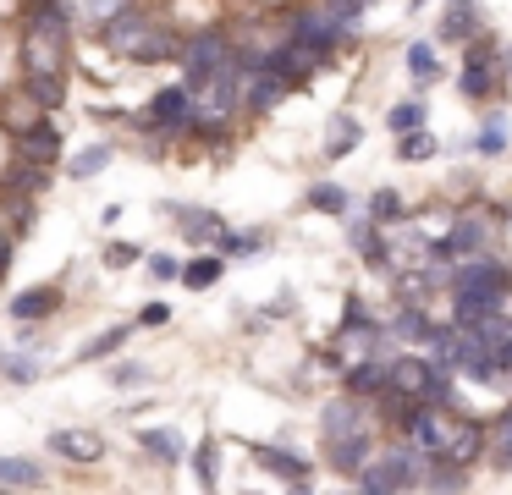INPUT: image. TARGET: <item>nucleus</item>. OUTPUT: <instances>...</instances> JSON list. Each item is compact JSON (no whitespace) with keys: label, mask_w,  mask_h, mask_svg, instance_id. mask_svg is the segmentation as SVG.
<instances>
[{"label":"nucleus","mask_w":512,"mask_h":495,"mask_svg":"<svg viewBox=\"0 0 512 495\" xmlns=\"http://www.w3.org/2000/svg\"><path fill=\"white\" fill-rule=\"evenodd\" d=\"M391 330H397V336L402 341H430V319H424V308H402V314H397V325H391Z\"/></svg>","instance_id":"obj_24"},{"label":"nucleus","mask_w":512,"mask_h":495,"mask_svg":"<svg viewBox=\"0 0 512 495\" xmlns=\"http://www.w3.org/2000/svg\"><path fill=\"white\" fill-rule=\"evenodd\" d=\"M364 6H369V0H325V11H331V17L342 22V28H347V22H353Z\"/></svg>","instance_id":"obj_39"},{"label":"nucleus","mask_w":512,"mask_h":495,"mask_svg":"<svg viewBox=\"0 0 512 495\" xmlns=\"http://www.w3.org/2000/svg\"><path fill=\"white\" fill-rule=\"evenodd\" d=\"M496 457H501V462H512V407L496 418Z\"/></svg>","instance_id":"obj_38"},{"label":"nucleus","mask_w":512,"mask_h":495,"mask_svg":"<svg viewBox=\"0 0 512 495\" xmlns=\"http://www.w3.org/2000/svg\"><path fill=\"white\" fill-rule=\"evenodd\" d=\"M28 94H34L39 105H61V94H67V72H34L28 77Z\"/></svg>","instance_id":"obj_22"},{"label":"nucleus","mask_w":512,"mask_h":495,"mask_svg":"<svg viewBox=\"0 0 512 495\" xmlns=\"http://www.w3.org/2000/svg\"><path fill=\"white\" fill-rule=\"evenodd\" d=\"M56 149H61V138H56L50 121H34V127H23V138H17V154H23L28 165H50Z\"/></svg>","instance_id":"obj_12"},{"label":"nucleus","mask_w":512,"mask_h":495,"mask_svg":"<svg viewBox=\"0 0 512 495\" xmlns=\"http://www.w3.org/2000/svg\"><path fill=\"white\" fill-rule=\"evenodd\" d=\"M138 440H144L149 451H160V457H182V440H177V435H166V429H144Z\"/></svg>","instance_id":"obj_34"},{"label":"nucleus","mask_w":512,"mask_h":495,"mask_svg":"<svg viewBox=\"0 0 512 495\" xmlns=\"http://www.w3.org/2000/svg\"><path fill=\"white\" fill-rule=\"evenodd\" d=\"M479 451H485V424H474V418H468V424H457V429H452V446H446V457L468 468Z\"/></svg>","instance_id":"obj_17"},{"label":"nucleus","mask_w":512,"mask_h":495,"mask_svg":"<svg viewBox=\"0 0 512 495\" xmlns=\"http://www.w3.org/2000/svg\"><path fill=\"white\" fill-rule=\"evenodd\" d=\"M325 457H331V468L358 473L369 462V429H358V435H331L325 440Z\"/></svg>","instance_id":"obj_9"},{"label":"nucleus","mask_w":512,"mask_h":495,"mask_svg":"<svg viewBox=\"0 0 512 495\" xmlns=\"http://www.w3.org/2000/svg\"><path fill=\"white\" fill-rule=\"evenodd\" d=\"M193 468H199V484H204V490H215V440H204V446H199Z\"/></svg>","instance_id":"obj_36"},{"label":"nucleus","mask_w":512,"mask_h":495,"mask_svg":"<svg viewBox=\"0 0 512 495\" xmlns=\"http://www.w3.org/2000/svg\"><path fill=\"white\" fill-rule=\"evenodd\" d=\"M61 308V292L56 286H34V292H23V297H12V319H45V314H56Z\"/></svg>","instance_id":"obj_14"},{"label":"nucleus","mask_w":512,"mask_h":495,"mask_svg":"<svg viewBox=\"0 0 512 495\" xmlns=\"http://www.w3.org/2000/svg\"><path fill=\"white\" fill-rule=\"evenodd\" d=\"M424 473H430V451H419L408 440V446H391V451H380L375 462H364L353 479H358V490L380 495V490H419Z\"/></svg>","instance_id":"obj_2"},{"label":"nucleus","mask_w":512,"mask_h":495,"mask_svg":"<svg viewBox=\"0 0 512 495\" xmlns=\"http://www.w3.org/2000/svg\"><path fill=\"white\" fill-rule=\"evenodd\" d=\"M474 33V0H452L441 17V39H468Z\"/></svg>","instance_id":"obj_21"},{"label":"nucleus","mask_w":512,"mask_h":495,"mask_svg":"<svg viewBox=\"0 0 512 495\" xmlns=\"http://www.w3.org/2000/svg\"><path fill=\"white\" fill-rule=\"evenodd\" d=\"M424 374H430V363H424V358H391L386 363V385H391V391H408V396L424 391Z\"/></svg>","instance_id":"obj_15"},{"label":"nucleus","mask_w":512,"mask_h":495,"mask_svg":"<svg viewBox=\"0 0 512 495\" xmlns=\"http://www.w3.org/2000/svg\"><path fill=\"white\" fill-rule=\"evenodd\" d=\"M287 88H292V83L276 72V66H270V61H259L254 72H248V110H254V116H265V110H276Z\"/></svg>","instance_id":"obj_7"},{"label":"nucleus","mask_w":512,"mask_h":495,"mask_svg":"<svg viewBox=\"0 0 512 495\" xmlns=\"http://www.w3.org/2000/svg\"><path fill=\"white\" fill-rule=\"evenodd\" d=\"M144 380V369H133V363H122V369H116V385H138Z\"/></svg>","instance_id":"obj_43"},{"label":"nucleus","mask_w":512,"mask_h":495,"mask_svg":"<svg viewBox=\"0 0 512 495\" xmlns=\"http://www.w3.org/2000/svg\"><path fill=\"white\" fill-rule=\"evenodd\" d=\"M309 204L320 209V215H342L347 193H342V187H331V182H320V187H309Z\"/></svg>","instance_id":"obj_26"},{"label":"nucleus","mask_w":512,"mask_h":495,"mask_svg":"<svg viewBox=\"0 0 512 495\" xmlns=\"http://www.w3.org/2000/svg\"><path fill=\"white\" fill-rule=\"evenodd\" d=\"M171 220H177L182 231H188V237H221V220L210 215V209H171Z\"/></svg>","instance_id":"obj_20"},{"label":"nucleus","mask_w":512,"mask_h":495,"mask_svg":"<svg viewBox=\"0 0 512 495\" xmlns=\"http://www.w3.org/2000/svg\"><path fill=\"white\" fill-rule=\"evenodd\" d=\"M182 281L199 286V292H204V286H215V281H221V259H193L188 270H182Z\"/></svg>","instance_id":"obj_28"},{"label":"nucleus","mask_w":512,"mask_h":495,"mask_svg":"<svg viewBox=\"0 0 512 495\" xmlns=\"http://www.w3.org/2000/svg\"><path fill=\"white\" fill-rule=\"evenodd\" d=\"M232 55V44H226V33H193L188 44H182V83H188V94L199 99V88L210 83V72Z\"/></svg>","instance_id":"obj_3"},{"label":"nucleus","mask_w":512,"mask_h":495,"mask_svg":"<svg viewBox=\"0 0 512 495\" xmlns=\"http://www.w3.org/2000/svg\"><path fill=\"white\" fill-rule=\"evenodd\" d=\"M171 50H177V39H171V33H160V28H149L144 39H138L133 61H160V55H171Z\"/></svg>","instance_id":"obj_25"},{"label":"nucleus","mask_w":512,"mask_h":495,"mask_svg":"<svg viewBox=\"0 0 512 495\" xmlns=\"http://www.w3.org/2000/svg\"><path fill=\"white\" fill-rule=\"evenodd\" d=\"M215 242H221V253H232V259H254L259 253V237H237V231H221Z\"/></svg>","instance_id":"obj_32"},{"label":"nucleus","mask_w":512,"mask_h":495,"mask_svg":"<svg viewBox=\"0 0 512 495\" xmlns=\"http://www.w3.org/2000/svg\"><path fill=\"white\" fill-rule=\"evenodd\" d=\"M347 391L353 396H380L386 391V363H353V369H347Z\"/></svg>","instance_id":"obj_19"},{"label":"nucleus","mask_w":512,"mask_h":495,"mask_svg":"<svg viewBox=\"0 0 512 495\" xmlns=\"http://www.w3.org/2000/svg\"><path fill=\"white\" fill-rule=\"evenodd\" d=\"M430 154H435V138H430V132H419V127L402 132V160H430Z\"/></svg>","instance_id":"obj_31"},{"label":"nucleus","mask_w":512,"mask_h":495,"mask_svg":"<svg viewBox=\"0 0 512 495\" xmlns=\"http://www.w3.org/2000/svg\"><path fill=\"white\" fill-rule=\"evenodd\" d=\"M105 165H111V149H105V143H89V149L78 154V160L67 165L72 176H94V171H105Z\"/></svg>","instance_id":"obj_27"},{"label":"nucleus","mask_w":512,"mask_h":495,"mask_svg":"<svg viewBox=\"0 0 512 495\" xmlns=\"http://www.w3.org/2000/svg\"><path fill=\"white\" fill-rule=\"evenodd\" d=\"M6 264H12V237H0V275H6Z\"/></svg>","instance_id":"obj_46"},{"label":"nucleus","mask_w":512,"mask_h":495,"mask_svg":"<svg viewBox=\"0 0 512 495\" xmlns=\"http://www.w3.org/2000/svg\"><path fill=\"white\" fill-rule=\"evenodd\" d=\"M23 72H67V11L56 0H39L23 28Z\"/></svg>","instance_id":"obj_1"},{"label":"nucleus","mask_w":512,"mask_h":495,"mask_svg":"<svg viewBox=\"0 0 512 495\" xmlns=\"http://www.w3.org/2000/svg\"><path fill=\"white\" fill-rule=\"evenodd\" d=\"M485 242H490V226H485V220H457L452 237H446L435 253H452V259H474V253H485Z\"/></svg>","instance_id":"obj_11"},{"label":"nucleus","mask_w":512,"mask_h":495,"mask_svg":"<svg viewBox=\"0 0 512 495\" xmlns=\"http://www.w3.org/2000/svg\"><path fill=\"white\" fill-rule=\"evenodd\" d=\"M254 457H259V468H270V473H276V479L298 484V490H303V484H309V462H303V457H292V451H276V446H259Z\"/></svg>","instance_id":"obj_13"},{"label":"nucleus","mask_w":512,"mask_h":495,"mask_svg":"<svg viewBox=\"0 0 512 495\" xmlns=\"http://www.w3.org/2000/svg\"><path fill=\"white\" fill-rule=\"evenodd\" d=\"M496 50H490L485 39L474 44V50H468V61H463V77H457V88H463L468 99H485V94H496Z\"/></svg>","instance_id":"obj_5"},{"label":"nucleus","mask_w":512,"mask_h":495,"mask_svg":"<svg viewBox=\"0 0 512 495\" xmlns=\"http://www.w3.org/2000/svg\"><path fill=\"white\" fill-rule=\"evenodd\" d=\"M0 374H6L12 385H28V380L39 374V363H34V358H12V352H0Z\"/></svg>","instance_id":"obj_29"},{"label":"nucleus","mask_w":512,"mask_h":495,"mask_svg":"<svg viewBox=\"0 0 512 495\" xmlns=\"http://www.w3.org/2000/svg\"><path fill=\"white\" fill-rule=\"evenodd\" d=\"M408 72L419 77V83H435V50L430 44H413L408 50Z\"/></svg>","instance_id":"obj_30"},{"label":"nucleus","mask_w":512,"mask_h":495,"mask_svg":"<svg viewBox=\"0 0 512 495\" xmlns=\"http://www.w3.org/2000/svg\"><path fill=\"white\" fill-rule=\"evenodd\" d=\"M144 325H166V303H149L144 308Z\"/></svg>","instance_id":"obj_45"},{"label":"nucleus","mask_w":512,"mask_h":495,"mask_svg":"<svg viewBox=\"0 0 512 495\" xmlns=\"http://www.w3.org/2000/svg\"><path fill=\"white\" fill-rule=\"evenodd\" d=\"M424 127V105H397L391 110V132H413Z\"/></svg>","instance_id":"obj_35"},{"label":"nucleus","mask_w":512,"mask_h":495,"mask_svg":"<svg viewBox=\"0 0 512 495\" xmlns=\"http://www.w3.org/2000/svg\"><path fill=\"white\" fill-rule=\"evenodd\" d=\"M358 429H369V424H364V413H358L353 396H342V402L325 407V440L331 435H358Z\"/></svg>","instance_id":"obj_16"},{"label":"nucleus","mask_w":512,"mask_h":495,"mask_svg":"<svg viewBox=\"0 0 512 495\" xmlns=\"http://www.w3.org/2000/svg\"><path fill=\"white\" fill-rule=\"evenodd\" d=\"M292 39H303V44H309V50L331 55L336 44H342V22H336L331 11H303V17L292 22Z\"/></svg>","instance_id":"obj_6"},{"label":"nucleus","mask_w":512,"mask_h":495,"mask_svg":"<svg viewBox=\"0 0 512 495\" xmlns=\"http://www.w3.org/2000/svg\"><path fill=\"white\" fill-rule=\"evenodd\" d=\"M144 127L188 132V127H193V94H188V83H182V88H160L155 105H149V116H144Z\"/></svg>","instance_id":"obj_4"},{"label":"nucleus","mask_w":512,"mask_h":495,"mask_svg":"<svg viewBox=\"0 0 512 495\" xmlns=\"http://www.w3.org/2000/svg\"><path fill=\"white\" fill-rule=\"evenodd\" d=\"M127 336H133V325H116V330H105V336H94L89 347H83V358H111V352H122L127 347Z\"/></svg>","instance_id":"obj_23"},{"label":"nucleus","mask_w":512,"mask_h":495,"mask_svg":"<svg viewBox=\"0 0 512 495\" xmlns=\"http://www.w3.org/2000/svg\"><path fill=\"white\" fill-rule=\"evenodd\" d=\"M369 215H375V220H397V215H402V198L386 187V193H375V204H369Z\"/></svg>","instance_id":"obj_37"},{"label":"nucleus","mask_w":512,"mask_h":495,"mask_svg":"<svg viewBox=\"0 0 512 495\" xmlns=\"http://www.w3.org/2000/svg\"><path fill=\"white\" fill-rule=\"evenodd\" d=\"M457 292H485V297H507V270L490 259H468L463 270H457Z\"/></svg>","instance_id":"obj_8"},{"label":"nucleus","mask_w":512,"mask_h":495,"mask_svg":"<svg viewBox=\"0 0 512 495\" xmlns=\"http://www.w3.org/2000/svg\"><path fill=\"white\" fill-rule=\"evenodd\" d=\"M0 484H12V490H39L45 484V468L28 457H0Z\"/></svg>","instance_id":"obj_18"},{"label":"nucleus","mask_w":512,"mask_h":495,"mask_svg":"<svg viewBox=\"0 0 512 495\" xmlns=\"http://www.w3.org/2000/svg\"><path fill=\"white\" fill-rule=\"evenodd\" d=\"M50 451H56V457H72V462H94L105 451V440L94 435V429H56V435H50Z\"/></svg>","instance_id":"obj_10"},{"label":"nucleus","mask_w":512,"mask_h":495,"mask_svg":"<svg viewBox=\"0 0 512 495\" xmlns=\"http://www.w3.org/2000/svg\"><path fill=\"white\" fill-rule=\"evenodd\" d=\"M149 275H155V281H171V275H177V259H171V253H155V259H149Z\"/></svg>","instance_id":"obj_41"},{"label":"nucleus","mask_w":512,"mask_h":495,"mask_svg":"<svg viewBox=\"0 0 512 495\" xmlns=\"http://www.w3.org/2000/svg\"><path fill=\"white\" fill-rule=\"evenodd\" d=\"M479 149H485V154H496V149H501V127H485V138H479Z\"/></svg>","instance_id":"obj_44"},{"label":"nucleus","mask_w":512,"mask_h":495,"mask_svg":"<svg viewBox=\"0 0 512 495\" xmlns=\"http://www.w3.org/2000/svg\"><path fill=\"white\" fill-rule=\"evenodd\" d=\"M105 259H111L116 270H127V264H138V248H133V242H111V253H105Z\"/></svg>","instance_id":"obj_40"},{"label":"nucleus","mask_w":512,"mask_h":495,"mask_svg":"<svg viewBox=\"0 0 512 495\" xmlns=\"http://www.w3.org/2000/svg\"><path fill=\"white\" fill-rule=\"evenodd\" d=\"M122 6H127V0H89V11H94V17H116Z\"/></svg>","instance_id":"obj_42"},{"label":"nucleus","mask_w":512,"mask_h":495,"mask_svg":"<svg viewBox=\"0 0 512 495\" xmlns=\"http://www.w3.org/2000/svg\"><path fill=\"white\" fill-rule=\"evenodd\" d=\"M358 143V121L353 116H336V127H331V154H347Z\"/></svg>","instance_id":"obj_33"}]
</instances>
